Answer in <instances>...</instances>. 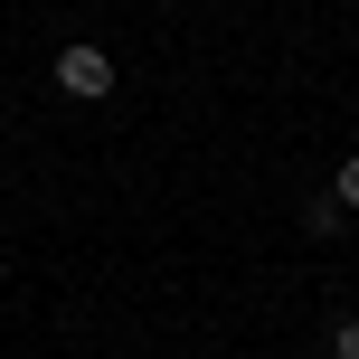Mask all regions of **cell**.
Listing matches in <instances>:
<instances>
[{"mask_svg": "<svg viewBox=\"0 0 359 359\" xmlns=\"http://www.w3.org/2000/svg\"><path fill=\"white\" fill-rule=\"evenodd\" d=\"M331 359H359V312H350L341 331H331Z\"/></svg>", "mask_w": 359, "mask_h": 359, "instance_id": "3957f363", "label": "cell"}, {"mask_svg": "<svg viewBox=\"0 0 359 359\" xmlns=\"http://www.w3.org/2000/svg\"><path fill=\"white\" fill-rule=\"evenodd\" d=\"M57 95H76V104H104V95H114V57H104V48H86V38H76V48H57Z\"/></svg>", "mask_w": 359, "mask_h": 359, "instance_id": "6da1fadb", "label": "cell"}, {"mask_svg": "<svg viewBox=\"0 0 359 359\" xmlns=\"http://www.w3.org/2000/svg\"><path fill=\"white\" fill-rule=\"evenodd\" d=\"M331 198H341V208H359V161H341V180H331Z\"/></svg>", "mask_w": 359, "mask_h": 359, "instance_id": "7a4b0ae2", "label": "cell"}]
</instances>
